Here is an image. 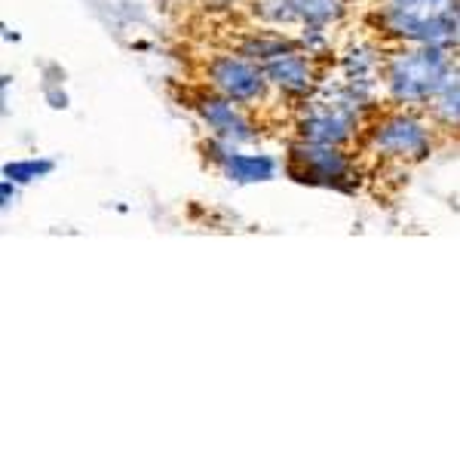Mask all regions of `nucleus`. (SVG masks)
Segmentation results:
<instances>
[{
  "label": "nucleus",
  "mask_w": 460,
  "mask_h": 460,
  "mask_svg": "<svg viewBox=\"0 0 460 460\" xmlns=\"http://www.w3.org/2000/svg\"><path fill=\"white\" fill-rule=\"evenodd\" d=\"M457 4L460 0H387L381 22L390 34L418 47H451Z\"/></svg>",
  "instance_id": "2"
},
{
  "label": "nucleus",
  "mask_w": 460,
  "mask_h": 460,
  "mask_svg": "<svg viewBox=\"0 0 460 460\" xmlns=\"http://www.w3.org/2000/svg\"><path fill=\"white\" fill-rule=\"evenodd\" d=\"M197 114L203 117V123L215 132V138L227 145H240L255 138V129L246 120V114L240 111V102L227 99V95H209V99H199Z\"/></svg>",
  "instance_id": "7"
},
{
  "label": "nucleus",
  "mask_w": 460,
  "mask_h": 460,
  "mask_svg": "<svg viewBox=\"0 0 460 460\" xmlns=\"http://www.w3.org/2000/svg\"><path fill=\"white\" fill-rule=\"evenodd\" d=\"M13 184L16 181H10V178H4V188H0V194H4V209L10 206V199H16V190H13Z\"/></svg>",
  "instance_id": "12"
},
{
  "label": "nucleus",
  "mask_w": 460,
  "mask_h": 460,
  "mask_svg": "<svg viewBox=\"0 0 460 460\" xmlns=\"http://www.w3.org/2000/svg\"><path fill=\"white\" fill-rule=\"evenodd\" d=\"M372 145L384 157H424L429 154V129L420 120L408 114H396L390 120H384L372 132Z\"/></svg>",
  "instance_id": "6"
},
{
  "label": "nucleus",
  "mask_w": 460,
  "mask_h": 460,
  "mask_svg": "<svg viewBox=\"0 0 460 460\" xmlns=\"http://www.w3.org/2000/svg\"><path fill=\"white\" fill-rule=\"evenodd\" d=\"M209 84L227 99L240 102V105H252L264 95L267 77L264 68H255L246 58L218 56L209 62Z\"/></svg>",
  "instance_id": "5"
},
{
  "label": "nucleus",
  "mask_w": 460,
  "mask_h": 460,
  "mask_svg": "<svg viewBox=\"0 0 460 460\" xmlns=\"http://www.w3.org/2000/svg\"><path fill=\"white\" fill-rule=\"evenodd\" d=\"M455 47H460V4H457V13H455Z\"/></svg>",
  "instance_id": "13"
},
{
  "label": "nucleus",
  "mask_w": 460,
  "mask_h": 460,
  "mask_svg": "<svg viewBox=\"0 0 460 460\" xmlns=\"http://www.w3.org/2000/svg\"><path fill=\"white\" fill-rule=\"evenodd\" d=\"M53 172V160H16V163H6L4 175L16 184H28L34 178H43Z\"/></svg>",
  "instance_id": "11"
},
{
  "label": "nucleus",
  "mask_w": 460,
  "mask_h": 460,
  "mask_svg": "<svg viewBox=\"0 0 460 460\" xmlns=\"http://www.w3.org/2000/svg\"><path fill=\"white\" fill-rule=\"evenodd\" d=\"M218 151L221 154H215V160H218L221 172L236 184L270 181L279 169L277 160L267 157V154H240V151H234L227 142H221V138H218Z\"/></svg>",
  "instance_id": "8"
},
{
  "label": "nucleus",
  "mask_w": 460,
  "mask_h": 460,
  "mask_svg": "<svg viewBox=\"0 0 460 460\" xmlns=\"http://www.w3.org/2000/svg\"><path fill=\"white\" fill-rule=\"evenodd\" d=\"M455 77L451 56L445 47H418L411 53H399L387 68L390 95L405 105H424L448 86Z\"/></svg>",
  "instance_id": "1"
},
{
  "label": "nucleus",
  "mask_w": 460,
  "mask_h": 460,
  "mask_svg": "<svg viewBox=\"0 0 460 460\" xmlns=\"http://www.w3.org/2000/svg\"><path fill=\"white\" fill-rule=\"evenodd\" d=\"M433 111H436V117H439L442 123L460 126V77H457V74L448 80V86H445L442 93L433 99Z\"/></svg>",
  "instance_id": "10"
},
{
  "label": "nucleus",
  "mask_w": 460,
  "mask_h": 460,
  "mask_svg": "<svg viewBox=\"0 0 460 460\" xmlns=\"http://www.w3.org/2000/svg\"><path fill=\"white\" fill-rule=\"evenodd\" d=\"M356 111H359V95L356 89L341 93L335 102H319L310 108V114L301 120V136L307 142L341 145L353 136L356 129Z\"/></svg>",
  "instance_id": "4"
},
{
  "label": "nucleus",
  "mask_w": 460,
  "mask_h": 460,
  "mask_svg": "<svg viewBox=\"0 0 460 460\" xmlns=\"http://www.w3.org/2000/svg\"><path fill=\"white\" fill-rule=\"evenodd\" d=\"M264 77L283 93H307L314 86V74H310V62L295 49L273 56L264 62Z\"/></svg>",
  "instance_id": "9"
},
{
  "label": "nucleus",
  "mask_w": 460,
  "mask_h": 460,
  "mask_svg": "<svg viewBox=\"0 0 460 460\" xmlns=\"http://www.w3.org/2000/svg\"><path fill=\"white\" fill-rule=\"evenodd\" d=\"M292 175L307 184H323V188L350 190V160L338 151V145L307 142L292 147Z\"/></svg>",
  "instance_id": "3"
}]
</instances>
